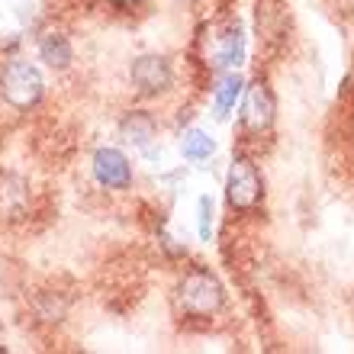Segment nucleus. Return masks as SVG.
I'll return each mask as SVG.
<instances>
[{
	"mask_svg": "<svg viewBox=\"0 0 354 354\" xmlns=\"http://www.w3.org/2000/svg\"><path fill=\"white\" fill-rule=\"evenodd\" d=\"M122 136L126 142H136V145H149V139L155 136V120L145 116V113H132L122 120Z\"/></svg>",
	"mask_w": 354,
	"mask_h": 354,
	"instance_id": "f8f14e48",
	"label": "nucleus"
},
{
	"mask_svg": "<svg viewBox=\"0 0 354 354\" xmlns=\"http://www.w3.org/2000/svg\"><path fill=\"white\" fill-rule=\"evenodd\" d=\"M42 75H39L36 65H29L23 58H13L7 68H3V77H0V91H3V100L13 103L17 110H29L36 106L39 97H42Z\"/></svg>",
	"mask_w": 354,
	"mask_h": 354,
	"instance_id": "f257e3e1",
	"label": "nucleus"
},
{
	"mask_svg": "<svg viewBox=\"0 0 354 354\" xmlns=\"http://www.w3.org/2000/svg\"><path fill=\"white\" fill-rule=\"evenodd\" d=\"M180 151H184V158H190V161H203L216 151V142H213V136L203 129H187L184 139H180Z\"/></svg>",
	"mask_w": 354,
	"mask_h": 354,
	"instance_id": "9d476101",
	"label": "nucleus"
},
{
	"mask_svg": "<svg viewBox=\"0 0 354 354\" xmlns=\"http://www.w3.org/2000/svg\"><path fill=\"white\" fill-rule=\"evenodd\" d=\"M93 174L100 180L103 187L110 190H126L132 184V168H129V158L116 149H100L93 155Z\"/></svg>",
	"mask_w": 354,
	"mask_h": 354,
	"instance_id": "39448f33",
	"label": "nucleus"
},
{
	"mask_svg": "<svg viewBox=\"0 0 354 354\" xmlns=\"http://www.w3.org/2000/svg\"><path fill=\"white\" fill-rule=\"evenodd\" d=\"M274 120V97L264 84H252L245 93V106H242V122L245 129L252 132H264Z\"/></svg>",
	"mask_w": 354,
	"mask_h": 354,
	"instance_id": "423d86ee",
	"label": "nucleus"
},
{
	"mask_svg": "<svg viewBox=\"0 0 354 354\" xmlns=\"http://www.w3.org/2000/svg\"><path fill=\"white\" fill-rule=\"evenodd\" d=\"M225 196L235 209H252L261 200V177L254 171L252 161L239 158L229 168V180H225Z\"/></svg>",
	"mask_w": 354,
	"mask_h": 354,
	"instance_id": "7ed1b4c3",
	"label": "nucleus"
},
{
	"mask_svg": "<svg viewBox=\"0 0 354 354\" xmlns=\"http://www.w3.org/2000/svg\"><path fill=\"white\" fill-rule=\"evenodd\" d=\"M239 93H242V77H239V75H225L223 84L216 87V100H213L216 120H225V116H229V110H232L235 100H239Z\"/></svg>",
	"mask_w": 354,
	"mask_h": 354,
	"instance_id": "9b49d317",
	"label": "nucleus"
},
{
	"mask_svg": "<svg viewBox=\"0 0 354 354\" xmlns=\"http://www.w3.org/2000/svg\"><path fill=\"white\" fill-rule=\"evenodd\" d=\"M245 58V36L239 26H229L219 36V42H216L213 48V62L216 68H239Z\"/></svg>",
	"mask_w": 354,
	"mask_h": 354,
	"instance_id": "6e6552de",
	"label": "nucleus"
},
{
	"mask_svg": "<svg viewBox=\"0 0 354 354\" xmlns=\"http://www.w3.org/2000/svg\"><path fill=\"white\" fill-rule=\"evenodd\" d=\"M39 55L52 68H68L71 65V42L62 32H46L42 42H39Z\"/></svg>",
	"mask_w": 354,
	"mask_h": 354,
	"instance_id": "1a4fd4ad",
	"label": "nucleus"
},
{
	"mask_svg": "<svg viewBox=\"0 0 354 354\" xmlns=\"http://www.w3.org/2000/svg\"><path fill=\"white\" fill-rule=\"evenodd\" d=\"M132 84L139 93H161L171 84V65L161 55H142L132 62Z\"/></svg>",
	"mask_w": 354,
	"mask_h": 354,
	"instance_id": "20e7f679",
	"label": "nucleus"
},
{
	"mask_svg": "<svg viewBox=\"0 0 354 354\" xmlns=\"http://www.w3.org/2000/svg\"><path fill=\"white\" fill-rule=\"evenodd\" d=\"M116 3H139V0H116Z\"/></svg>",
	"mask_w": 354,
	"mask_h": 354,
	"instance_id": "4468645a",
	"label": "nucleus"
},
{
	"mask_svg": "<svg viewBox=\"0 0 354 354\" xmlns=\"http://www.w3.org/2000/svg\"><path fill=\"white\" fill-rule=\"evenodd\" d=\"M209 235H213V200L200 196V239L209 242Z\"/></svg>",
	"mask_w": 354,
	"mask_h": 354,
	"instance_id": "ddd939ff",
	"label": "nucleus"
},
{
	"mask_svg": "<svg viewBox=\"0 0 354 354\" xmlns=\"http://www.w3.org/2000/svg\"><path fill=\"white\" fill-rule=\"evenodd\" d=\"M177 299L190 316H213L216 309L223 306V283L209 270H194L177 287Z\"/></svg>",
	"mask_w": 354,
	"mask_h": 354,
	"instance_id": "f03ea898",
	"label": "nucleus"
},
{
	"mask_svg": "<svg viewBox=\"0 0 354 354\" xmlns=\"http://www.w3.org/2000/svg\"><path fill=\"white\" fill-rule=\"evenodd\" d=\"M29 190L19 177H0V219H19L26 213Z\"/></svg>",
	"mask_w": 354,
	"mask_h": 354,
	"instance_id": "0eeeda50",
	"label": "nucleus"
}]
</instances>
